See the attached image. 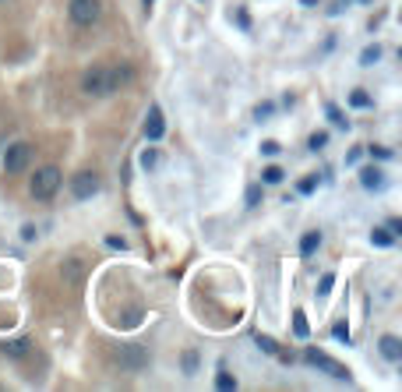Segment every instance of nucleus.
<instances>
[{
	"label": "nucleus",
	"instance_id": "28",
	"mask_svg": "<svg viewBox=\"0 0 402 392\" xmlns=\"http://www.w3.org/2000/svg\"><path fill=\"white\" fill-rule=\"evenodd\" d=\"M194 368H198V357H194V354H184V371L194 375Z\"/></svg>",
	"mask_w": 402,
	"mask_h": 392
},
{
	"label": "nucleus",
	"instance_id": "6",
	"mask_svg": "<svg viewBox=\"0 0 402 392\" xmlns=\"http://www.w3.org/2000/svg\"><path fill=\"white\" fill-rule=\"evenodd\" d=\"M71 195H75L78 202H85V198L99 195V177H95L92 170H82V174H75V177H71Z\"/></svg>",
	"mask_w": 402,
	"mask_h": 392
},
{
	"label": "nucleus",
	"instance_id": "35",
	"mask_svg": "<svg viewBox=\"0 0 402 392\" xmlns=\"http://www.w3.org/2000/svg\"><path fill=\"white\" fill-rule=\"evenodd\" d=\"M148 4H152V0H145V8H148Z\"/></svg>",
	"mask_w": 402,
	"mask_h": 392
},
{
	"label": "nucleus",
	"instance_id": "15",
	"mask_svg": "<svg viewBox=\"0 0 402 392\" xmlns=\"http://www.w3.org/2000/svg\"><path fill=\"white\" fill-rule=\"evenodd\" d=\"M371 241H374L378 248H392V244H395V234H388V227H378V230L371 234Z\"/></svg>",
	"mask_w": 402,
	"mask_h": 392
},
{
	"label": "nucleus",
	"instance_id": "14",
	"mask_svg": "<svg viewBox=\"0 0 402 392\" xmlns=\"http://www.w3.org/2000/svg\"><path fill=\"white\" fill-rule=\"evenodd\" d=\"M293 332H297V340H307V336H311V325H307V315H304V311L293 315Z\"/></svg>",
	"mask_w": 402,
	"mask_h": 392
},
{
	"label": "nucleus",
	"instance_id": "5",
	"mask_svg": "<svg viewBox=\"0 0 402 392\" xmlns=\"http://www.w3.org/2000/svg\"><path fill=\"white\" fill-rule=\"evenodd\" d=\"M29 163H32V145L29 142L8 145V152H4V174H22V170H29Z\"/></svg>",
	"mask_w": 402,
	"mask_h": 392
},
{
	"label": "nucleus",
	"instance_id": "22",
	"mask_svg": "<svg viewBox=\"0 0 402 392\" xmlns=\"http://www.w3.org/2000/svg\"><path fill=\"white\" fill-rule=\"evenodd\" d=\"M258 347H261L265 354H275V357H279V343H275V340H268V336H258Z\"/></svg>",
	"mask_w": 402,
	"mask_h": 392
},
{
	"label": "nucleus",
	"instance_id": "13",
	"mask_svg": "<svg viewBox=\"0 0 402 392\" xmlns=\"http://www.w3.org/2000/svg\"><path fill=\"white\" fill-rule=\"evenodd\" d=\"M318 248H321V234H318V230H314V234H304V237H300V255H304V258H307V255H314Z\"/></svg>",
	"mask_w": 402,
	"mask_h": 392
},
{
	"label": "nucleus",
	"instance_id": "2",
	"mask_svg": "<svg viewBox=\"0 0 402 392\" xmlns=\"http://www.w3.org/2000/svg\"><path fill=\"white\" fill-rule=\"evenodd\" d=\"M61 170L56 166H42V170H36V177H32V184H29V191H32V198H39V202H49L56 191H61Z\"/></svg>",
	"mask_w": 402,
	"mask_h": 392
},
{
	"label": "nucleus",
	"instance_id": "10",
	"mask_svg": "<svg viewBox=\"0 0 402 392\" xmlns=\"http://www.w3.org/2000/svg\"><path fill=\"white\" fill-rule=\"evenodd\" d=\"M360 184L367 191H381L385 188V174L378 170V166H364V170H360Z\"/></svg>",
	"mask_w": 402,
	"mask_h": 392
},
{
	"label": "nucleus",
	"instance_id": "26",
	"mask_svg": "<svg viewBox=\"0 0 402 392\" xmlns=\"http://www.w3.org/2000/svg\"><path fill=\"white\" fill-rule=\"evenodd\" d=\"M141 166H145V170H152V166H155V149H145V152H141Z\"/></svg>",
	"mask_w": 402,
	"mask_h": 392
},
{
	"label": "nucleus",
	"instance_id": "17",
	"mask_svg": "<svg viewBox=\"0 0 402 392\" xmlns=\"http://www.w3.org/2000/svg\"><path fill=\"white\" fill-rule=\"evenodd\" d=\"M215 389H237V378L229 375V371H219L215 375Z\"/></svg>",
	"mask_w": 402,
	"mask_h": 392
},
{
	"label": "nucleus",
	"instance_id": "19",
	"mask_svg": "<svg viewBox=\"0 0 402 392\" xmlns=\"http://www.w3.org/2000/svg\"><path fill=\"white\" fill-rule=\"evenodd\" d=\"M350 103H353V106H357V110H367V106H371V96H367V92H364V89H357V92H353V96H350Z\"/></svg>",
	"mask_w": 402,
	"mask_h": 392
},
{
	"label": "nucleus",
	"instance_id": "24",
	"mask_svg": "<svg viewBox=\"0 0 402 392\" xmlns=\"http://www.w3.org/2000/svg\"><path fill=\"white\" fill-rule=\"evenodd\" d=\"M307 145L318 152V149H325V145H328V135H321V131H318V135H311V142H307Z\"/></svg>",
	"mask_w": 402,
	"mask_h": 392
},
{
	"label": "nucleus",
	"instance_id": "23",
	"mask_svg": "<svg viewBox=\"0 0 402 392\" xmlns=\"http://www.w3.org/2000/svg\"><path fill=\"white\" fill-rule=\"evenodd\" d=\"M258 202H261V188L251 184V188H247V209H258Z\"/></svg>",
	"mask_w": 402,
	"mask_h": 392
},
{
	"label": "nucleus",
	"instance_id": "9",
	"mask_svg": "<svg viewBox=\"0 0 402 392\" xmlns=\"http://www.w3.org/2000/svg\"><path fill=\"white\" fill-rule=\"evenodd\" d=\"M378 350H381V357L385 361H402V343H399V336H381V343H378Z\"/></svg>",
	"mask_w": 402,
	"mask_h": 392
},
{
	"label": "nucleus",
	"instance_id": "30",
	"mask_svg": "<svg viewBox=\"0 0 402 392\" xmlns=\"http://www.w3.org/2000/svg\"><path fill=\"white\" fill-rule=\"evenodd\" d=\"M314 188H318V181H314V177H307V181H300V195H311Z\"/></svg>",
	"mask_w": 402,
	"mask_h": 392
},
{
	"label": "nucleus",
	"instance_id": "1",
	"mask_svg": "<svg viewBox=\"0 0 402 392\" xmlns=\"http://www.w3.org/2000/svg\"><path fill=\"white\" fill-rule=\"evenodd\" d=\"M134 78V71L127 64H113V68H92L82 75V92L85 96H95V99H106L113 92H121L127 82Z\"/></svg>",
	"mask_w": 402,
	"mask_h": 392
},
{
	"label": "nucleus",
	"instance_id": "18",
	"mask_svg": "<svg viewBox=\"0 0 402 392\" xmlns=\"http://www.w3.org/2000/svg\"><path fill=\"white\" fill-rule=\"evenodd\" d=\"M282 177H286V174L279 170V166H268V170L261 174V181H265V184H282Z\"/></svg>",
	"mask_w": 402,
	"mask_h": 392
},
{
	"label": "nucleus",
	"instance_id": "8",
	"mask_svg": "<svg viewBox=\"0 0 402 392\" xmlns=\"http://www.w3.org/2000/svg\"><path fill=\"white\" fill-rule=\"evenodd\" d=\"M162 135H166V121H162V110H159V106L152 103V106H148V117H145V138H148V142H159Z\"/></svg>",
	"mask_w": 402,
	"mask_h": 392
},
{
	"label": "nucleus",
	"instance_id": "25",
	"mask_svg": "<svg viewBox=\"0 0 402 392\" xmlns=\"http://www.w3.org/2000/svg\"><path fill=\"white\" fill-rule=\"evenodd\" d=\"M332 332H335V340H339V343H346V347H350V329H346V325H335Z\"/></svg>",
	"mask_w": 402,
	"mask_h": 392
},
{
	"label": "nucleus",
	"instance_id": "32",
	"mask_svg": "<svg viewBox=\"0 0 402 392\" xmlns=\"http://www.w3.org/2000/svg\"><path fill=\"white\" fill-rule=\"evenodd\" d=\"M388 234H395V237L402 234V219H388Z\"/></svg>",
	"mask_w": 402,
	"mask_h": 392
},
{
	"label": "nucleus",
	"instance_id": "12",
	"mask_svg": "<svg viewBox=\"0 0 402 392\" xmlns=\"http://www.w3.org/2000/svg\"><path fill=\"white\" fill-rule=\"evenodd\" d=\"M0 350H4V357H15V361H22V357L29 354V340H8V343L0 347Z\"/></svg>",
	"mask_w": 402,
	"mask_h": 392
},
{
	"label": "nucleus",
	"instance_id": "7",
	"mask_svg": "<svg viewBox=\"0 0 402 392\" xmlns=\"http://www.w3.org/2000/svg\"><path fill=\"white\" fill-rule=\"evenodd\" d=\"M117 364L127 368V371H138V368L148 364V354H145V347H121L117 350Z\"/></svg>",
	"mask_w": 402,
	"mask_h": 392
},
{
	"label": "nucleus",
	"instance_id": "21",
	"mask_svg": "<svg viewBox=\"0 0 402 392\" xmlns=\"http://www.w3.org/2000/svg\"><path fill=\"white\" fill-rule=\"evenodd\" d=\"M332 287H335V276H332V272H325V276H321V283H318V294L325 297V294H332Z\"/></svg>",
	"mask_w": 402,
	"mask_h": 392
},
{
	"label": "nucleus",
	"instance_id": "33",
	"mask_svg": "<svg viewBox=\"0 0 402 392\" xmlns=\"http://www.w3.org/2000/svg\"><path fill=\"white\" fill-rule=\"evenodd\" d=\"M36 237V227H22V241H32Z\"/></svg>",
	"mask_w": 402,
	"mask_h": 392
},
{
	"label": "nucleus",
	"instance_id": "3",
	"mask_svg": "<svg viewBox=\"0 0 402 392\" xmlns=\"http://www.w3.org/2000/svg\"><path fill=\"white\" fill-rule=\"evenodd\" d=\"M304 361H307L311 368H318V371H325V375L339 378V382H350V368H342L339 361H332L328 354H321V350H314V347H307V350H304Z\"/></svg>",
	"mask_w": 402,
	"mask_h": 392
},
{
	"label": "nucleus",
	"instance_id": "34",
	"mask_svg": "<svg viewBox=\"0 0 402 392\" xmlns=\"http://www.w3.org/2000/svg\"><path fill=\"white\" fill-rule=\"evenodd\" d=\"M300 4H307V8H311V4H318V0H300Z\"/></svg>",
	"mask_w": 402,
	"mask_h": 392
},
{
	"label": "nucleus",
	"instance_id": "4",
	"mask_svg": "<svg viewBox=\"0 0 402 392\" xmlns=\"http://www.w3.org/2000/svg\"><path fill=\"white\" fill-rule=\"evenodd\" d=\"M68 15L75 25H95L102 18V0H71Z\"/></svg>",
	"mask_w": 402,
	"mask_h": 392
},
{
	"label": "nucleus",
	"instance_id": "27",
	"mask_svg": "<svg viewBox=\"0 0 402 392\" xmlns=\"http://www.w3.org/2000/svg\"><path fill=\"white\" fill-rule=\"evenodd\" d=\"M261 152H265V156H279L282 149H279V142H261Z\"/></svg>",
	"mask_w": 402,
	"mask_h": 392
},
{
	"label": "nucleus",
	"instance_id": "16",
	"mask_svg": "<svg viewBox=\"0 0 402 392\" xmlns=\"http://www.w3.org/2000/svg\"><path fill=\"white\" fill-rule=\"evenodd\" d=\"M378 57H381V46H367V50L360 53V64L371 68V64H378Z\"/></svg>",
	"mask_w": 402,
	"mask_h": 392
},
{
	"label": "nucleus",
	"instance_id": "29",
	"mask_svg": "<svg viewBox=\"0 0 402 392\" xmlns=\"http://www.w3.org/2000/svg\"><path fill=\"white\" fill-rule=\"evenodd\" d=\"M371 156H378V159H392V149H385V145H374V149H371Z\"/></svg>",
	"mask_w": 402,
	"mask_h": 392
},
{
	"label": "nucleus",
	"instance_id": "20",
	"mask_svg": "<svg viewBox=\"0 0 402 392\" xmlns=\"http://www.w3.org/2000/svg\"><path fill=\"white\" fill-rule=\"evenodd\" d=\"M325 114H328V117H332V124H335V128H350V121H342V114H339V110H335V106H332V103H328V106H325Z\"/></svg>",
	"mask_w": 402,
	"mask_h": 392
},
{
	"label": "nucleus",
	"instance_id": "11",
	"mask_svg": "<svg viewBox=\"0 0 402 392\" xmlns=\"http://www.w3.org/2000/svg\"><path fill=\"white\" fill-rule=\"evenodd\" d=\"M64 279H68V283H82V279H85V262L82 258H71V262H64Z\"/></svg>",
	"mask_w": 402,
	"mask_h": 392
},
{
	"label": "nucleus",
	"instance_id": "31",
	"mask_svg": "<svg viewBox=\"0 0 402 392\" xmlns=\"http://www.w3.org/2000/svg\"><path fill=\"white\" fill-rule=\"evenodd\" d=\"M106 244H109V248H117V251H124V248H127V241H124V237H106Z\"/></svg>",
	"mask_w": 402,
	"mask_h": 392
}]
</instances>
